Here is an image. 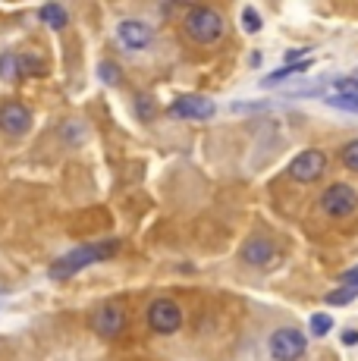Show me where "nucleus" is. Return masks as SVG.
Instances as JSON below:
<instances>
[{"mask_svg":"<svg viewBox=\"0 0 358 361\" xmlns=\"http://www.w3.org/2000/svg\"><path fill=\"white\" fill-rule=\"evenodd\" d=\"M342 286H349V289H355V293H358V267H352V270H346V274H342Z\"/></svg>","mask_w":358,"mask_h":361,"instance_id":"23","label":"nucleus"},{"mask_svg":"<svg viewBox=\"0 0 358 361\" xmlns=\"http://www.w3.org/2000/svg\"><path fill=\"white\" fill-rule=\"evenodd\" d=\"M342 343H346V345H355V343H358V333H352V330L342 333Z\"/></svg>","mask_w":358,"mask_h":361,"instance_id":"24","label":"nucleus"},{"mask_svg":"<svg viewBox=\"0 0 358 361\" xmlns=\"http://www.w3.org/2000/svg\"><path fill=\"white\" fill-rule=\"evenodd\" d=\"M148 327L154 333H176L183 327V311H179L176 302H170V298H157V302L148 305Z\"/></svg>","mask_w":358,"mask_h":361,"instance_id":"4","label":"nucleus"},{"mask_svg":"<svg viewBox=\"0 0 358 361\" xmlns=\"http://www.w3.org/2000/svg\"><path fill=\"white\" fill-rule=\"evenodd\" d=\"M242 261L254 264V267H267V264L277 261V248H273V242H267V239H252L242 245Z\"/></svg>","mask_w":358,"mask_h":361,"instance_id":"11","label":"nucleus"},{"mask_svg":"<svg viewBox=\"0 0 358 361\" xmlns=\"http://www.w3.org/2000/svg\"><path fill=\"white\" fill-rule=\"evenodd\" d=\"M355 298H358V293H355V289L342 286V289H333V293L327 295V302H330V305H336V308H340V305H349V302H355Z\"/></svg>","mask_w":358,"mask_h":361,"instance_id":"16","label":"nucleus"},{"mask_svg":"<svg viewBox=\"0 0 358 361\" xmlns=\"http://www.w3.org/2000/svg\"><path fill=\"white\" fill-rule=\"evenodd\" d=\"M214 101L198 98V94H183L170 104V116H179V120H208V116H214Z\"/></svg>","mask_w":358,"mask_h":361,"instance_id":"7","label":"nucleus"},{"mask_svg":"<svg viewBox=\"0 0 358 361\" xmlns=\"http://www.w3.org/2000/svg\"><path fill=\"white\" fill-rule=\"evenodd\" d=\"M308 69H311V60H302V63L283 66V69H277V73H271V75H267V79H264V88H273V85H280V82L292 79V75H305Z\"/></svg>","mask_w":358,"mask_h":361,"instance_id":"12","label":"nucleus"},{"mask_svg":"<svg viewBox=\"0 0 358 361\" xmlns=\"http://www.w3.org/2000/svg\"><path fill=\"white\" fill-rule=\"evenodd\" d=\"M342 164H346L349 170L358 173V138H355V142H349L346 148H342Z\"/></svg>","mask_w":358,"mask_h":361,"instance_id":"19","label":"nucleus"},{"mask_svg":"<svg viewBox=\"0 0 358 361\" xmlns=\"http://www.w3.org/2000/svg\"><path fill=\"white\" fill-rule=\"evenodd\" d=\"M327 104H333L336 110H346V114H358V98H340V94H330Z\"/></svg>","mask_w":358,"mask_h":361,"instance_id":"18","label":"nucleus"},{"mask_svg":"<svg viewBox=\"0 0 358 361\" xmlns=\"http://www.w3.org/2000/svg\"><path fill=\"white\" fill-rule=\"evenodd\" d=\"M135 110H139L142 120H151V116H154V101H151L148 94H139V98H135Z\"/></svg>","mask_w":358,"mask_h":361,"instance_id":"22","label":"nucleus"},{"mask_svg":"<svg viewBox=\"0 0 358 361\" xmlns=\"http://www.w3.org/2000/svg\"><path fill=\"white\" fill-rule=\"evenodd\" d=\"M98 73H101V82H107V85H120V66L116 63H101L98 66Z\"/></svg>","mask_w":358,"mask_h":361,"instance_id":"17","label":"nucleus"},{"mask_svg":"<svg viewBox=\"0 0 358 361\" xmlns=\"http://www.w3.org/2000/svg\"><path fill=\"white\" fill-rule=\"evenodd\" d=\"M323 170H327V154L318 148L302 151V154H295L292 164H289V176L299 179V183H314L318 176H323Z\"/></svg>","mask_w":358,"mask_h":361,"instance_id":"5","label":"nucleus"},{"mask_svg":"<svg viewBox=\"0 0 358 361\" xmlns=\"http://www.w3.org/2000/svg\"><path fill=\"white\" fill-rule=\"evenodd\" d=\"M120 248L116 239H107V242H92V245H79L73 252H66L63 258H57L51 264V276L54 280H70L79 270H85L88 264H98L104 258H113V252Z\"/></svg>","mask_w":358,"mask_h":361,"instance_id":"1","label":"nucleus"},{"mask_svg":"<svg viewBox=\"0 0 358 361\" xmlns=\"http://www.w3.org/2000/svg\"><path fill=\"white\" fill-rule=\"evenodd\" d=\"M123 327H126V314H123L120 305H104V308H98L92 314V330L104 339L120 336Z\"/></svg>","mask_w":358,"mask_h":361,"instance_id":"8","label":"nucleus"},{"mask_svg":"<svg viewBox=\"0 0 358 361\" xmlns=\"http://www.w3.org/2000/svg\"><path fill=\"white\" fill-rule=\"evenodd\" d=\"M38 16H41V23L51 25V29H63L66 25V10L60 4H44L38 10Z\"/></svg>","mask_w":358,"mask_h":361,"instance_id":"13","label":"nucleus"},{"mask_svg":"<svg viewBox=\"0 0 358 361\" xmlns=\"http://www.w3.org/2000/svg\"><path fill=\"white\" fill-rule=\"evenodd\" d=\"M242 25H245V32H261V16L254 13V6H245L242 10Z\"/></svg>","mask_w":358,"mask_h":361,"instance_id":"20","label":"nucleus"},{"mask_svg":"<svg viewBox=\"0 0 358 361\" xmlns=\"http://www.w3.org/2000/svg\"><path fill=\"white\" fill-rule=\"evenodd\" d=\"M116 38H120V44H126L129 51H142V47L151 44L154 32H151L148 23H139V19H126V23L116 25Z\"/></svg>","mask_w":358,"mask_h":361,"instance_id":"9","label":"nucleus"},{"mask_svg":"<svg viewBox=\"0 0 358 361\" xmlns=\"http://www.w3.org/2000/svg\"><path fill=\"white\" fill-rule=\"evenodd\" d=\"M308 327H311L314 336H327L330 327H333V317H330V314H311V321H308Z\"/></svg>","mask_w":358,"mask_h":361,"instance_id":"15","label":"nucleus"},{"mask_svg":"<svg viewBox=\"0 0 358 361\" xmlns=\"http://www.w3.org/2000/svg\"><path fill=\"white\" fill-rule=\"evenodd\" d=\"M0 75H4V79H16L19 75V57L16 54H0Z\"/></svg>","mask_w":358,"mask_h":361,"instance_id":"14","label":"nucleus"},{"mask_svg":"<svg viewBox=\"0 0 358 361\" xmlns=\"http://www.w3.org/2000/svg\"><path fill=\"white\" fill-rule=\"evenodd\" d=\"M271 355L277 361H299L305 355V336L292 327L271 333Z\"/></svg>","mask_w":358,"mask_h":361,"instance_id":"6","label":"nucleus"},{"mask_svg":"<svg viewBox=\"0 0 358 361\" xmlns=\"http://www.w3.org/2000/svg\"><path fill=\"white\" fill-rule=\"evenodd\" d=\"M0 126L10 132V135H23V132H29V126H32L29 107H23L19 101H6L4 107H0Z\"/></svg>","mask_w":358,"mask_h":361,"instance_id":"10","label":"nucleus"},{"mask_svg":"<svg viewBox=\"0 0 358 361\" xmlns=\"http://www.w3.org/2000/svg\"><path fill=\"white\" fill-rule=\"evenodd\" d=\"M321 207L330 217H349L358 211V192L346 183H333L327 192L321 195Z\"/></svg>","mask_w":358,"mask_h":361,"instance_id":"3","label":"nucleus"},{"mask_svg":"<svg viewBox=\"0 0 358 361\" xmlns=\"http://www.w3.org/2000/svg\"><path fill=\"white\" fill-rule=\"evenodd\" d=\"M23 73L41 75V73H44V63H41V60H35V57H19V75H23Z\"/></svg>","mask_w":358,"mask_h":361,"instance_id":"21","label":"nucleus"},{"mask_svg":"<svg viewBox=\"0 0 358 361\" xmlns=\"http://www.w3.org/2000/svg\"><path fill=\"white\" fill-rule=\"evenodd\" d=\"M183 25L189 32V38L198 41V44H214L220 35H223V16L217 10H211V6H192L185 13Z\"/></svg>","mask_w":358,"mask_h":361,"instance_id":"2","label":"nucleus"}]
</instances>
